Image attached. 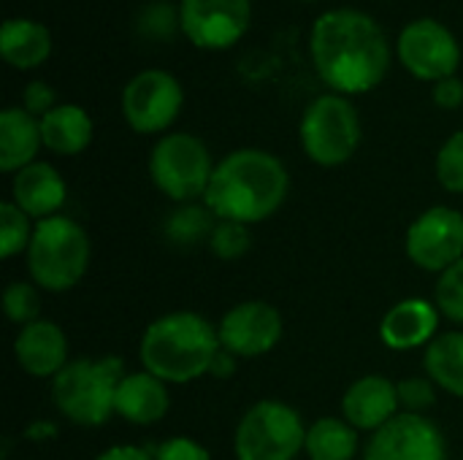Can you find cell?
Wrapping results in <instances>:
<instances>
[{"label": "cell", "mask_w": 463, "mask_h": 460, "mask_svg": "<svg viewBox=\"0 0 463 460\" xmlns=\"http://www.w3.org/2000/svg\"><path fill=\"white\" fill-rule=\"evenodd\" d=\"M312 62L336 95H364L383 84L391 68V46L383 27L364 11L334 8L312 24Z\"/></svg>", "instance_id": "1"}, {"label": "cell", "mask_w": 463, "mask_h": 460, "mask_svg": "<svg viewBox=\"0 0 463 460\" xmlns=\"http://www.w3.org/2000/svg\"><path fill=\"white\" fill-rule=\"evenodd\" d=\"M290 174L285 163L255 146L228 152L212 174L203 203L217 220L258 225L271 220L288 201Z\"/></svg>", "instance_id": "2"}, {"label": "cell", "mask_w": 463, "mask_h": 460, "mask_svg": "<svg viewBox=\"0 0 463 460\" xmlns=\"http://www.w3.org/2000/svg\"><path fill=\"white\" fill-rule=\"evenodd\" d=\"M220 350L217 325L190 309L155 317L138 339L141 369L168 385H190L209 377Z\"/></svg>", "instance_id": "3"}, {"label": "cell", "mask_w": 463, "mask_h": 460, "mask_svg": "<svg viewBox=\"0 0 463 460\" xmlns=\"http://www.w3.org/2000/svg\"><path fill=\"white\" fill-rule=\"evenodd\" d=\"M128 374L125 361L117 355L73 358L49 385L52 407L57 415L79 428H100L114 415V401L122 377Z\"/></svg>", "instance_id": "4"}, {"label": "cell", "mask_w": 463, "mask_h": 460, "mask_svg": "<svg viewBox=\"0 0 463 460\" xmlns=\"http://www.w3.org/2000/svg\"><path fill=\"white\" fill-rule=\"evenodd\" d=\"M30 282L41 293H68L90 271L92 241L81 222L73 217L57 214L35 222L33 241L24 252Z\"/></svg>", "instance_id": "5"}, {"label": "cell", "mask_w": 463, "mask_h": 460, "mask_svg": "<svg viewBox=\"0 0 463 460\" xmlns=\"http://www.w3.org/2000/svg\"><path fill=\"white\" fill-rule=\"evenodd\" d=\"M307 423L296 407L279 399L255 401L236 423V460H298L307 445Z\"/></svg>", "instance_id": "6"}, {"label": "cell", "mask_w": 463, "mask_h": 460, "mask_svg": "<svg viewBox=\"0 0 463 460\" xmlns=\"http://www.w3.org/2000/svg\"><path fill=\"white\" fill-rule=\"evenodd\" d=\"M214 160L209 146L193 133H165L155 141L149 152V179L160 195H165L174 206L203 201Z\"/></svg>", "instance_id": "7"}, {"label": "cell", "mask_w": 463, "mask_h": 460, "mask_svg": "<svg viewBox=\"0 0 463 460\" xmlns=\"http://www.w3.org/2000/svg\"><path fill=\"white\" fill-rule=\"evenodd\" d=\"M364 127L358 108L336 92L315 98L301 117L298 141L304 155L320 168H339L350 163L361 146Z\"/></svg>", "instance_id": "8"}, {"label": "cell", "mask_w": 463, "mask_h": 460, "mask_svg": "<svg viewBox=\"0 0 463 460\" xmlns=\"http://www.w3.org/2000/svg\"><path fill=\"white\" fill-rule=\"evenodd\" d=\"M184 89L179 79L163 68H146L136 73L119 98L122 119L138 136L165 133L182 114Z\"/></svg>", "instance_id": "9"}, {"label": "cell", "mask_w": 463, "mask_h": 460, "mask_svg": "<svg viewBox=\"0 0 463 460\" xmlns=\"http://www.w3.org/2000/svg\"><path fill=\"white\" fill-rule=\"evenodd\" d=\"M404 252L426 274L439 277L456 266L463 258V211L445 203L420 211L404 233Z\"/></svg>", "instance_id": "10"}, {"label": "cell", "mask_w": 463, "mask_h": 460, "mask_svg": "<svg viewBox=\"0 0 463 460\" xmlns=\"http://www.w3.org/2000/svg\"><path fill=\"white\" fill-rule=\"evenodd\" d=\"M220 344L239 361H252L274 352L285 336L282 312L260 298L233 304L217 323Z\"/></svg>", "instance_id": "11"}, {"label": "cell", "mask_w": 463, "mask_h": 460, "mask_svg": "<svg viewBox=\"0 0 463 460\" xmlns=\"http://www.w3.org/2000/svg\"><path fill=\"white\" fill-rule=\"evenodd\" d=\"M396 54L402 65L420 81H442L456 76L461 65V46L450 27L437 19L410 22L396 41Z\"/></svg>", "instance_id": "12"}, {"label": "cell", "mask_w": 463, "mask_h": 460, "mask_svg": "<svg viewBox=\"0 0 463 460\" xmlns=\"http://www.w3.org/2000/svg\"><path fill=\"white\" fill-rule=\"evenodd\" d=\"M361 460H450L445 431L429 415L402 412L374 431Z\"/></svg>", "instance_id": "13"}, {"label": "cell", "mask_w": 463, "mask_h": 460, "mask_svg": "<svg viewBox=\"0 0 463 460\" xmlns=\"http://www.w3.org/2000/svg\"><path fill=\"white\" fill-rule=\"evenodd\" d=\"M250 0H182L179 27L198 49L220 52L239 43L250 27Z\"/></svg>", "instance_id": "14"}, {"label": "cell", "mask_w": 463, "mask_h": 460, "mask_svg": "<svg viewBox=\"0 0 463 460\" xmlns=\"http://www.w3.org/2000/svg\"><path fill=\"white\" fill-rule=\"evenodd\" d=\"M339 415L361 434H374L402 415L399 382L383 374H364L342 393Z\"/></svg>", "instance_id": "15"}, {"label": "cell", "mask_w": 463, "mask_h": 460, "mask_svg": "<svg viewBox=\"0 0 463 460\" xmlns=\"http://www.w3.org/2000/svg\"><path fill=\"white\" fill-rule=\"evenodd\" d=\"M14 361L27 377L52 382L71 363V342L54 320L41 317L16 331Z\"/></svg>", "instance_id": "16"}, {"label": "cell", "mask_w": 463, "mask_h": 460, "mask_svg": "<svg viewBox=\"0 0 463 460\" xmlns=\"http://www.w3.org/2000/svg\"><path fill=\"white\" fill-rule=\"evenodd\" d=\"M442 314L429 298H404L380 320V342L393 352L426 350L442 331Z\"/></svg>", "instance_id": "17"}, {"label": "cell", "mask_w": 463, "mask_h": 460, "mask_svg": "<svg viewBox=\"0 0 463 460\" xmlns=\"http://www.w3.org/2000/svg\"><path fill=\"white\" fill-rule=\"evenodd\" d=\"M11 201L30 220L41 222L62 214V206L68 201V184L52 163L35 160L11 176Z\"/></svg>", "instance_id": "18"}, {"label": "cell", "mask_w": 463, "mask_h": 460, "mask_svg": "<svg viewBox=\"0 0 463 460\" xmlns=\"http://www.w3.org/2000/svg\"><path fill=\"white\" fill-rule=\"evenodd\" d=\"M171 385L157 380L155 374L138 369L128 371L119 382L114 415L136 428H149L165 420L171 412Z\"/></svg>", "instance_id": "19"}, {"label": "cell", "mask_w": 463, "mask_h": 460, "mask_svg": "<svg viewBox=\"0 0 463 460\" xmlns=\"http://www.w3.org/2000/svg\"><path fill=\"white\" fill-rule=\"evenodd\" d=\"M43 146L38 117L27 114L22 106H8L0 111V171L16 174L38 160Z\"/></svg>", "instance_id": "20"}, {"label": "cell", "mask_w": 463, "mask_h": 460, "mask_svg": "<svg viewBox=\"0 0 463 460\" xmlns=\"http://www.w3.org/2000/svg\"><path fill=\"white\" fill-rule=\"evenodd\" d=\"M38 122H41L43 149H49L52 155H60V157L81 155L92 144V136H95L92 117L87 114V108H81L76 103H57Z\"/></svg>", "instance_id": "21"}, {"label": "cell", "mask_w": 463, "mask_h": 460, "mask_svg": "<svg viewBox=\"0 0 463 460\" xmlns=\"http://www.w3.org/2000/svg\"><path fill=\"white\" fill-rule=\"evenodd\" d=\"M0 54L11 68H38L52 54V35L35 19H5L0 27Z\"/></svg>", "instance_id": "22"}, {"label": "cell", "mask_w": 463, "mask_h": 460, "mask_svg": "<svg viewBox=\"0 0 463 460\" xmlns=\"http://www.w3.org/2000/svg\"><path fill=\"white\" fill-rule=\"evenodd\" d=\"M361 450V431H355L342 415L317 418L307 428L304 455L309 460H355Z\"/></svg>", "instance_id": "23"}, {"label": "cell", "mask_w": 463, "mask_h": 460, "mask_svg": "<svg viewBox=\"0 0 463 460\" xmlns=\"http://www.w3.org/2000/svg\"><path fill=\"white\" fill-rule=\"evenodd\" d=\"M423 371L442 393L463 399V328L442 331L423 350Z\"/></svg>", "instance_id": "24"}, {"label": "cell", "mask_w": 463, "mask_h": 460, "mask_svg": "<svg viewBox=\"0 0 463 460\" xmlns=\"http://www.w3.org/2000/svg\"><path fill=\"white\" fill-rule=\"evenodd\" d=\"M214 222H217V217L212 214V209L203 201L179 203L163 220V239L176 249H190V247L209 241Z\"/></svg>", "instance_id": "25"}, {"label": "cell", "mask_w": 463, "mask_h": 460, "mask_svg": "<svg viewBox=\"0 0 463 460\" xmlns=\"http://www.w3.org/2000/svg\"><path fill=\"white\" fill-rule=\"evenodd\" d=\"M35 220H30L11 198L0 203V255L5 260L24 255L33 241Z\"/></svg>", "instance_id": "26"}, {"label": "cell", "mask_w": 463, "mask_h": 460, "mask_svg": "<svg viewBox=\"0 0 463 460\" xmlns=\"http://www.w3.org/2000/svg\"><path fill=\"white\" fill-rule=\"evenodd\" d=\"M252 247V233H250V225H241V222H233V220H217L214 222V230L206 241V249L222 260V263H233V260H241Z\"/></svg>", "instance_id": "27"}, {"label": "cell", "mask_w": 463, "mask_h": 460, "mask_svg": "<svg viewBox=\"0 0 463 460\" xmlns=\"http://www.w3.org/2000/svg\"><path fill=\"white\" fill-rule=\"evenodd\" d=\"M3 312L16 328L41 320V290L33 282L16 279L3 290Z\"/></svg>", "instance_id": "28"}, {"label": "cell", "mask_w": 463, "mask_h": 460, "mask_svg": "<svg viewBox=\"0 0 463 460\" xmlns=\"http://www.w3.org/2000/svg\"><path fill=\"white\" fill-rule=\"evenodd\" d=\"M434 304L445 320H450L453 325H463V258L437 277Z\"/></svg>", "instance_id": "29"}, {"label": "cell", "mask_w": 463, "mask_h": 460, "mask_svg": "<svg viewBox=\"0 0 463 460\" xmlns=\"http://www.w3.org/2000/svg\"><path fill=\"white\" fill-rule=\"evenodd\" d=\"M434 174L442 190L463 195V130H456L437 152Z\"/></svg>", "instance_id": "30"}, {"label": "cell", "mask_w": 463, "mask_h": 460, "mask_svg": "<svg viewBox=\"0 0 463 460\" xmlns=\"http://www.w3.org/2000/svg\"><path fill=\"white\" fill-rule=\"evenodd\" d=\"M437 393L439 388L423 374V377H407L399 382V401L402 412L410 415H429L437 407Z\"/></svg>", "instance_id": "31"}, {"label": "cell", "mask_w": 463, "mask_h": 460, "mask_svg": "<svg viewBox=\"0 0 463 460\" xmlns=\"http://www.w3.org/2000/svg\"><path fill=\"white\" fill-rule=\"evenodd\" d=\"M155 460H212V453L193 437H171L165 442H160L155 450Z\"/></svg>", "instance_id": "32"}, {"label": "cell", "mask_w": 463, "mask_h": 460, "mask_svg": "<svg viewBox=\"0 0 463 460\" xmlns=\"http://www.w3.org/2000/svg\"><path fill=\"white\" fill-rule=\"evenodd\" d=\"M57 106V92L46 84V81H41V79H35V81H30L27 87H24V92H22V108L27 111V114H33V117H46L52 108Z\"/></svg>", "instance_id": "33"}, {"label": "cell", "mask_w": 463, "mask_h": 460, "mask_svg": "<svg viewBox=\"0 0 463 460\" xmlns=\"http://www.w3.org/2000/svg\"><path fill=\"white\" fill-rule=\"evenodd\" d=\"M431 98L439 108L445 111H456L463 106V81L458 76H450V79H442L434 84L431 89Z\"/></svg>", "instance_id": "34"}, {"label": "cell", "mask_w": 463, "mask_h": 460, "mask_svg": "<svg viewBox=\"0 0 463 460\" xmlns=\"http://www.w3.org/2000/svg\"><path fill=\"white\" fill-rule=\"evenodd\" d=\"M92 460H155V453L138 445H114L100 450Z\"/></svg>", "instance_id": "35"}, {"label": "cell", "mask_w": 463, "mask_h": 460, "mask_svg": "<svg viewBox=\"0 0 463 460\" xmlns=\"http://www.w3.org/2000/svg\"><path fill=\"white\" fill-rule=\"evenodd\" d=\"M57 437H60L57 423L43 420V418L33 420V423L24 428V434H22V439H24V442H30V445H46V442H54Z\"/></svg>", "instance_id": "36"}, {"label": "cell", "mask_w": 463, "mask_h": 460, "mask_svg": "<svg viewBox=\"0 0 463 460\" xmlns=\"http://www.w3.org/2000/svg\"><path fill=\"white\" fill-rule=\"evenodd\" d=\"M236 369H239V358L231 355L228 350H220L217 358H214V363H212L209 377H214V380H231L236 374Z\"/></svg>", "instance_id": "37"}, {"label": "cell", "mask_w": 463, "mask_h": 460, "mask_svg": "<svg viewBox=\"0 0 463 460\" xmlns=\"http://www.w3.org/2000/svg\"><path fill=\"white\" fill-rule=\"evenodd\" d=\"M301 3H317V0H301Z\"/></svg>", "instance_id": "38"}]
</instances>
